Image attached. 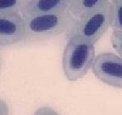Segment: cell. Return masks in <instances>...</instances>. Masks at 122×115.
I'll list each match as a JSON object with an SVG mask.
<instances>
[{
    "label": "cell",
    "instance_id": "obj_3",
    "mask_svg": "<svg viewBox=\"0 0 122 115\" xmlns=\"http://www.w3.org/2000/svg\"><path fill=\"white\" fill-rule=\"evenodd\" d=\"M111 27L110 3L97 11L76 19L68 31L69 37H78L95 44Z\"/></svg>",
    "mask_w": 122,
    "mask_h": 115
},
{
    "label": "cell",
    "instance_id": "obj_5",
    "mask_svg": "<svg viewBox=\"0 0 122 115\" xmlns=\"http://www.w3.org/2000/svg\"><path fill=\"white\" fill-rule=\"evenodd\" d=\"M25 20L20 14L0 15V46H11L25 39Z\"/></svg>",
    "mask_w": 122,
    "mask_h": 115
},
{
    "label": "cell",
    "instance_id": "obj_8",
    "mask_svg": "<svg viewBox=\"0 0 122 115\" xmlns=\"http://www.w3.org/2000/svg\"><path fill=\"white\" fill-rule=\"evenodd\" d=\"M28 0H0V15L20 14Z\"/></svg>",
    "mask_w": 122,
    "mask_h": 115
},
{
    "label": "cell",
    "instance_id": "obj_7",
    "mask_svg": "<svg viewBox=\"0 0 122 115\" xmlns=\"http://www.w3.org/2000/svg\"><path fill=\"white\" fill-rule=\"evenodd\" d=\"M109 3V0H72L69 11L76 19H79L105 7Z\"/></svg>",
    "mask_w": 122,
    "mask_h": 115
},
{
    "label": "cell",
    "instance_id": "obj_1",
    "mask_svg": "<svg viewBox=\"0 0 122 115\" xmlns=\"http://www.w3.org/2000/svg\"><path fill=\"white\" fill-rule=\"evenodd\" d=\"M25 39L28 42H36L49 39L64 33H68L76 18L67 10L61 13L24 15Z\"/></svg>",
    "mask_w": 122,
    "mask_h": 115
},
{
    "label": "cell",
    "instance_id": "obj_6",
    "mask_svg": "<svg viewBox=\"0 0 122 115\" xmlns=\"http://www.w3.org/2000/svg\"><path fill=\"white\" fill-rule=\"evenodd\" d=\"M72 0H28L22 15L61 13L69 10Z\"/></svg>",
    "mask_w": 122,
    "mask_h": 115
},
{
    "label": "cell",
    "instance_id": "obj_4",
    "mask_svg": "<svg viewBox=\"0 0 122 115\" xmlns=\"http://www.w3.org/2000/svg\"><path fill=\"white\" fill-rule=\"evenodd\" d=\"M92 70L101 82L122 89V57L111 52L99 54L95 56Z\"/></svg>",
    "mask_w": 122,
    "mask_h": 115
},
{
    "label": "cell",
    "instance_id": "obj_11",
    "mask_svg": "<svg viewBox=\"0 0 122 115\" xmlns=\"http://www.w3.org/2000/svg\"><path fill=\"white\" fill-rule=\"evenodd\" d=\"M33 115H59L57 111L50 107H42L38 108Z\"/></svg>",
    "mask_w": 122,
    "mask_h": 115
},
{
    "label": "cell",
    "instance_id": "obj_9",
    "mask_svg": "<svg viewBox=\"0 0 122 115\" xmlns=\"http://www.w3.org/2000/svg\"><path fill=\"white\" fill-rule=\"evenodd\" d=\"M111 27L122 32V0H112L110 3Z\"/></svg>",
    "mask_w": 122,
    "mask_h": 115
},
{
    "label": "cell",
    "instance_id": "obj_12",
    "mask_svg": "<svg viewBox=\"0 0 122 115\" xmlns=\"http://www.w3.org/2000/svg\"><path fill=\"white\" fill-rule=\"evenodd\" d=\"M10 109L7 102L3 99H0V115H9Z\"/></svg>",
    "mask_w": 122,
    "mask_h": 115
},
{
    "label": "cell",
    "instance_id": "obj_10",
    "mask_svg": "<svg viewBox=\"0 0 122 115\" xmlns=\"http://www.w3.org/2000/svg\"><path fill=\"white\" fill-rule=\"evenodd\" d=\"M111 43L114 50L122 57V32L114 30L111 35Z\"/></svg>",
    "mask_w": 122,
    "mask_h": 115
},
{
    "label": "cell",
    "instance_id": "obj_2",
    "mask_svg": "<svg viewBox=\"0 0 122 115\" xmlns=\"http://www.w3.org/2000/svg\"><path fill=\"white\" fill-rule=\"evenodd\" d=\"M95 59L94 44L78 37H69L62 56V67L67 79L71 82L83 78Z\"/></svg>",
    "mask_w": 122,
    "mask_h": 115
}]
</instances>
